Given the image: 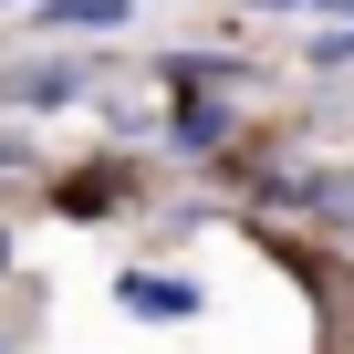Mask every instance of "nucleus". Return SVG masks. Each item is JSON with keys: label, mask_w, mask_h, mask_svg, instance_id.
<instances>
[{"label": "nucleus", "mask_w": 354, "mask_h": 354, "mask_svg": "<svg viewBox=\"0 0 354 354\" xmlns=\"http://www.w3.org/2000/svg\"><path fill=\"white\" fill-rule=\"evenodd\" d=\"M125 302H136V313H156V323H177V313H198V292H188V281H146V271L125 281Z\"/></svg>", "instance_id": "2"}, {"label": "nucleus", "mask_w": 354, "mask_h": 354, "mask_svg": "<svg viewBox=\"0 0 354 354\" xmlns=\"http://www.w3.org/2000/svg\"><path fill=\"white\" fill-rule=\"evenodd\" d=\"M125 11H136V0H42V21H53V32H115Z\"/></svg>", "instance_id": "1"}]
</instances>
